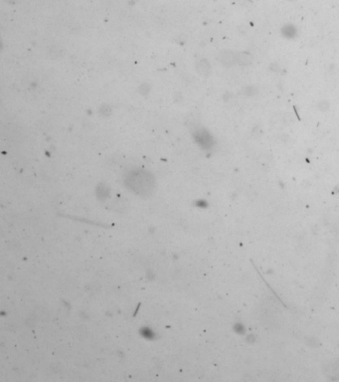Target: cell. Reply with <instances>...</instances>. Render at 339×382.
Segmentation results:
<instances>
[{
	"label": "cell",
	"instance_id": "4",
	"mask_svg": "<svg viewBox=\"0 0 339 382\" xmlns=\"http://www.w3.org/2000/svg\"><path fill=\"white\" fill-rule=\"evenodd\" d=\"M317 107L321 112H326L327 110L329 109V104H328V102H326V101H321V102H319V104H318Z\"/></svg>",
	"mask_w": 339,
	"mask_h": 382
},
{
	"label": "cell",
	"instance_id": "3",
	"mask_svg": "<svg viewBox=\"0 0 339 382\" xmlns=\"http://www.w3.org/2000/svg\"><path fill=\"white\" fill-rule=\"evenodd\" d=\"M242 92H243L244 95L246 97H250V96H253L254 94L256 93V89L254 87H246L242 90Z\"/></svg>",
	"mask_w": 339,
	"mask_h": 382
},
{
	"label": "cell",
	"instance_id": "5",
	"mask_svg": "<svg viewBox=\"0 0 339 382\" xmlns=\"http://www.w3.org/2000/svg\"><path fill=\"white\" fill-rule=\"evenodd\" d=\"M252 134L255 136H261L262 134V129L261 127H256L252 130Z\"/></svg>",
	"mask_w": 339,
	"mask_h": 382
},
{
	"label": "cell",
	"instance_id": "2",
	"mask_svg": "<svg viewBox=\"0 0 339 382\" xmlns=\"http://www.w3.org/2000/svg\"><path fill=\"white\" fill-rule=\"evenodd\" d=\"M236 55L235 53L231 52V51H224L220 55V61L225 65H232L236 62Z\"/></svg>",
	"mask_w": 339,
	"mask_h": 382
},
{
	"label": "cell",
	"instance_id": "1",
	"mask_svg": "<svg viewBox=\"0 0 339 382\" xmlns=\"http://www.w3.org/2000/svg\"><path fill=\"white\" fill-rule=\"evenodd\" d=\"M253 61V56L248 52H241L237 54L236 62L241 66H248Z\"/></svg>",
	"mask_w": 339,
	"mask_h": 382
}]
</instances>
